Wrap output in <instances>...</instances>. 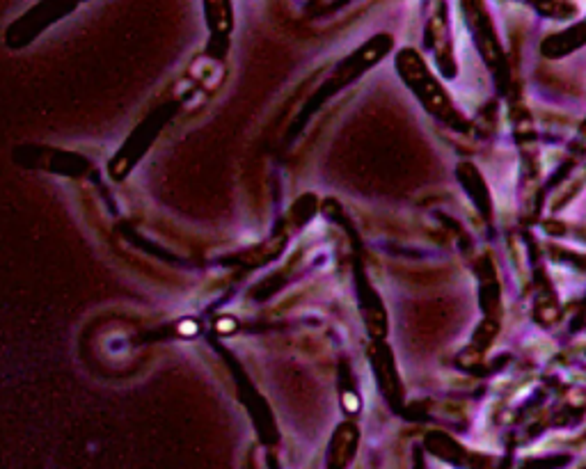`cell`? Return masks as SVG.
I'll use <instances>...</instances> for the list:
<instances>
[{
	"label": "cell",
	"mask_w": 586,
	"mask_h": 469,
	"mask_svg": "<svg viewBox=\"0 0 586 469\" xmlns=\"http://www.w3.org/2000/svg\"><path fill=\"white\" fill-rule=\"evenodd\" d=\"M397 69L410 90L417 94V99L422 101V106L429 110L433 117H438L440 122L449 124L451 129L467 131V122L461 115V110L454 106V101L449 99L445 87L431 74V69L422 60V55L413 49H406L399 53Z\"/></svg>",
	"instance_id": "1"
},
{
	"label": "cell",
	"mask_w": 586,
	"mask_h": 469,
	"mask_svg": "<svg viewBox=\"0 0 586 469\" xmlns=\"http://www.w3.org/2000/svg\"><path fill=\"white\" fill-rule=\"evenodd\" d=\"M390 51V39L387 37H376L371 39V42L367 46H362L360 51H355L351 58L344 60L342 65L337 67L335 76H332V81H328L326 85H323V90L316 92V99L312 101V108L319 106V103L326 101L328 97H332L337 90H342V87L351 85L355 78H358L360 74H364L371 65H376V62H380V58Z\"/></svg>",
	"instance_id": "2"
},
{
	"label": "cell",
	"mask_w": 586,
	"mask_h": 469,
	"mask_svg": "<svg viewBox=\"0 0 586 469\" xmlns=\"http://www.w3.org/2000/svg\"><path fill=\"white\" fill-rule=\"evenodd\" d=\"M371 362H374V369H376L374 373L378 378L380 392H383L385 399L392 405L399 403L403 396V389L397 376V367H394V360L390 351H387V346L380 344V341H376L374 348H371Z\"/></svg>",
	"instance_id": "3"
},
{
	"label": "cell",
	"mask_w": 586,
	"mask_h": 469,
	"mask_svg": "<svg viewBox=\"0 0 586 469\" xmlns=\"http://www.w3.org/2000/svg\"><path fill=\"white\" fill-rule=\"evenodd\" d=\"M360 431L355 424H342L332 435L328 449V469H346L351 465L353 453L358 449Z\"/></svg>",
	"instance_id": "4"
},
{
	"label": "cell",
	"mask_w": 586,
	"mask_h": 469,
	"mask_svg": "<svg viewBox=\"0 0 586 469\" xmlns=\"http://www.w3.org/2000/svg\"><path fill=\"white\" fill-rule=\"evenodd\" d=\"M586 42V21L582 26H577L573 30H566V33H561L557 37L548 39V44H545V53L548 55H564L568 51H573L575 46H582Z\"/></svg>",
	"instance_id": "5"
},
{
	"label": "cell",
	"mask_w": 586,
	"mask_h": 469,
	"mask_svg": "<svg viewBox=\"0 0 586 469\" xmlns=\"http://www.w3.org/2000/svg\"><path fill=\"white\" fill-rule=\"evenodd\" d=\"M207 5H209V17L213 19V23H216V26L227 28L229 26V5H227V0H207Z\"/></svg>",
	"instance_id": "6"
}]
</instances>
